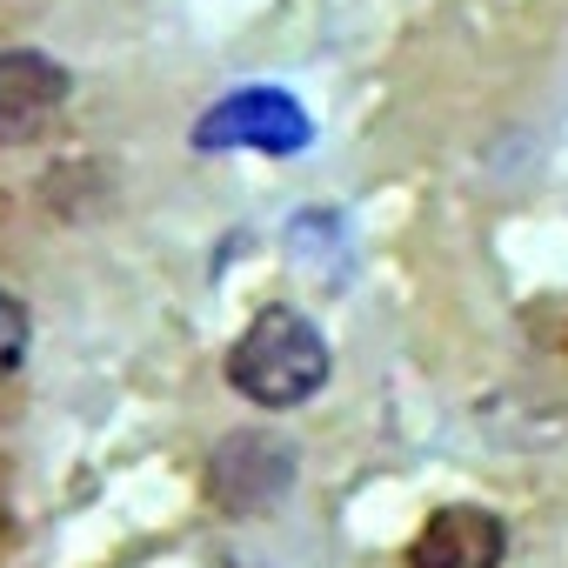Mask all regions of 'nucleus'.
<instances>
[{
	"label": "nucleus",
	"mask_w": 568,
	"mask_h": 568,
	"mask_svg": "<svg viewBox=\"0 0 568 568\" xmlns=\"http://www.w3.org/2000/svg\"><path fill=\"white\" fill-rule=\"evenodd\" d=\"M328 382V342L302 308H261L227 348V388L254 408H302Z\"/></svg>",
	"instance_id": "nucleus-1"
},
{
	"label": "nucleus",
	"mask_w": 568,
	"mask_h": 568,
	"mask_svg": "<svg viewBox=\"0 0 568 568\" xmlns=\"http://www.w3.org/2000/svg\"><path fill=\"white\" fill-rule=\"evenodd\" d=\"M295 475H302L295 442H281L267 428H234L207 448V501L221 515H267L295 488Z\"/></svg>",
	"instance_id": "nucleus-2"
},
{
	"label": "nucleus",
	"mask_w": 568,
	"mask_h": 568,
	"mask_svg": "<svg viewBox=\"0 0 568 568\" xmlns=\"http://www.w3.org/2000/svg\"><path fill=\"white\" fill-rule=\"evenodd\" d=\"M194 148H207V154H221V148L295 154V148H308V114L281 94V88H241V94L214 101L194 121Z\"/></svg>",
	"instance_id": "nucleus-3"
},
{
	"label": "nucleus",
	"mask_w": 568,
	"mask_h": 568,
	"mask_svg": "<svg viewBox=\"0 0 568 568\" xmlns=\"http://www.w3.org/2000/svg\"><path fill=\"white\" fill-rule=\"evenodd\" d=\"M501 555H508V528H501V515H488L475 501L435 508L422 521V535L408 541V568H501Z\"/></svg>",
	"instance_id": "nucleus-4"
},
{
	"label": "nucleus",
	"mask_w": 568,
	"mask_h": 568,
	"mask_svg": "<svg viewBox=\"0 0 568 568\" xmlns=\"http://www.w3.org/2000/svg\"><path fill=\"white\" fill-rule=\"evenodd\" d=\"M68 101V68L34 54V48H14L0 54V148H21L34 141Z\"/></svg>",
	"instance_id": "nucleus-5"
},
{
	"label": "nucleus",
	"mask_w": 568,
	"mask_h": 568,
	"mask_svg": "<svg viewBox=\"0 0 568 568\" xmlns=\"http://www.w3.org/2000/svg\"><path fill=\"white\" fill-rule=\"evenodd\" d=\"M21 362H28V308L0 288V382H8Z\"/></svg>",
	"instance_id": "nucleus-6"
}]
</instances>
